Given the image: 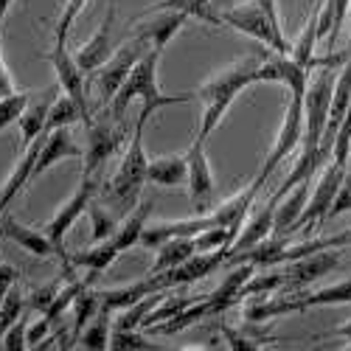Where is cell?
Returning <instances> with one entry per match:
<instances>
[{
    "label": "cell",
    "instance_id": "52",
    "mask_svg": "<svg viewBox=\"0 0 351 351\" xmlns=\"http://www.w3.org/2000/svg\"><path fill=\"white\" fill-rule=\"evenodd\" d=\"M14 3V0H0V20H3V14L9 12V6Z\"/></svg>",
    "mask_w": 351,
    "mask_h": 351
},
{
    "label": "cell",
    "instance_id": "35",
    "mask_svg": "<svg viewBox=\"0 0 351 351\" xmlns=\"http://www.w3.org/2000/svg\"><path fill=\"white\" fill-rule=\"evenodd\" d=\"M301 301H304V309L351 304V278H346V281H340V284H332V287H326V289L306 292V295H301Z\"/></svg>",
    "mask_w": 351,
    "mask_h": 351
},
{
    "label": "cell",
    "instance_id": "16",
    "mask_svg": "<svg viewBox=\"0 0 351 351\" xmlns=\"http://www.w3.org/2000/svg\"><path fill=\"white\" fill-rule=\"evenodd\" d=\"M56 93H60V87H45V90L28 96V104H25L23 112H20V138H23V149H25L28 143H34L40 135H45L48 112H51V104H53Z\"/></svg>",
    "mask_w": 351,
    "mask_h": 351
},
{
    "label": "cell",
    "instance_id": "25",
    "mask_svg": "<svg viewBox=\"0 0 351 351\" xmlns=\"http://www.w3.org/2000/svg\"><path fill=\"white\" fill-rule=\"evenodd\" d=\"M158 12H183L186 17H194V20L206 23V25H225L214 0H155L141 17H149V14H158Z\"/></svg>",
    "mask_w": 351,
    "mask_h": 351
},
{
    "label": "cell",
    "instance_id": "10",
    "mask_svg": "<svg viewBox=\"0 0 351 351\" xmlns=\"http://www.w3.org/2000/svg\"><path fill=\"white\" fill-rule=\"evenodd\" d=\"M189 160V197H191V208L194 214H211L214 208V197H217V183H214V171L206 155V141L194 138V143L186 152Z\"/></svg>",
    "mask_w": 351,
    "mask_h": 351
},
{
    "label": "cell",
    "instance_id": "20",
    "mask_svg": "<svg viewBox=\"0 0 351 351\" xmlns=\"http://www.w3.org/2000/svg\"><path fill=\"white\" fill-rule=\"evenodd\" d=\"M112 23H115V6L107 9L104 23L96 28V34L87 40L79 51H76V62L82 65L84 73H96L110 56V37H112Z\"/></svg>",
    "mask_w": 351,
    "mask_h": 351
},
{
    "label": "cell",
    "instance_id": "23",
    "mask_svg": "<svg viewBox=\"0 0 351 351\" xmlns=\"http://www.w3.org/2000/svg\"><path fill=\"white\" fill-rule=\"evenodd\" d=\"M186 20L189 17L183 12H158L149 23H143V25L135 28V37H141L149 48L163 51L171 43V37L186 25Z\"/></svg>",
    "mask_w": 351,
    "mask_h": 351
},
{
    "label": "cell",
    "instance_id": "26",
    "mask_svg": "<svg viewBox=\"0 0 351 351\" xmlns=\"http://www.w3.org/2000/svg\"><path fill=\"white\" fill-rule=\"evenodd\" d=\"M152 208H155V199L152 197L149 199H138V206L127 217H121L119 228H115V233H112V242H115V247H119L121 253L130 250V247H135L141 242V233L146 228V219H149Z\"/></svg>",
    "mask_w": 351,
    "mask_h": 351
},
{
    "label": "cell",
    "instance_id": "13",
    "mask_svg": "<svg viewBox=\"0 0 351 351\" xmlns=\"http://www.w3.org/2000/svg\"><path fill=\"white\" fill-rule=\"evenodd\" d=\"M340 253H343V247H326V250H317V253H312V256L287 261L281 292H284V295H287V292H301L306 284H312V281H317L320 276L332 273V270L340 265Z\"/></svg>",
    "mask_w": 351,
    "mask_h": 351
},
{
    "label": "cell",
    "instance_id": "17",
    "mask_svg": "<svg viewBox=\"0 0 351 351\" xmlns=\"http://www.w3.org/2000/svg\"><path fill=\"white\" fill-rule=\"evenodd\" d=\"M0 237H6L12 239L14 245H20L25 253H32L37 258H48V256H56V247L53 242L48 239V233L45 230H37L32 225H23L17 222L12 214H0Z\"/></svg>",
    "mask_w": 351,
    "mask_h": 351
},
{
    "label": "cell",
    "instance_id": "55",
    "mask_svg": "<svg viewBox=\"0 0 351 351\" xmlns=\"http://www.w3.org/2000/svg\"><path fill=\"white\" fill-rule=\"evenodd\" d=\"M346 351H351V343H348V346H346Z\"/></svg>",
    "mask_w": 351,
    "mask_h": 351
},
{
    "label": "cell",
    "instance_id": "2",
    "mask_svg": "<svg viewBox=\"0 0 351 351\" xmlns=\"http://www.w3.org/2000/svg\"><path fill=\"white\" fill-rule=\"evenodd\" d=\"M258 68H261V60H256V56H245V60L217 71L211 79H206L197 87V99L206 104L199 130H197L199 141H208V135L219 127L222 115L230 110V104L237 101V96L245 90V87L258 82Z\"/></svg>",
    "mask_w": 351,
    "mask_h": 351
},
{
    "label": "cell",
    "instance_id": "46",
    "mask_svg": "<svg viewBox=\"0 0 351 351\" xmlns=\"http://www.w3.org/2000/svg\"><path fill=\"white\" fill-rule=\"evenodd\" d=\"M219 332H222V340L228 343V348H233V351H258L261 346H265V343H258V340H250V337H245L239 332H233L230 326H222Z\"/></svg>",
    "mask_w": 351,
    "mask_h": 351
},
{
    "label": "cell",
    "instance_id": "53",
    "mask_svg": "<svg viewBox=\"0 0 351 351\" xmlns=\"http://www.w3.org/2000/svg\"><path fill=\"white\" fill-rule=\"evenodd\" d=\"M346 250H351V228L346 230Z\"/></svg>",
    "mask_w": 351,
    "mask_h": 351
},
{
    "label": "cell",
    "instance_id": "5",
    "mask_svg": "<svg viewBox=\"0 0 351 351\" xmlns=\"http://www.w3.org/2000/svg\"><path fill=\"white\" fill-rule=\"evenodd\" d=\"M96 197H99V180L93 178V174H82L79 189L62 202L60 211H56V214L48 219V225L43 228V230L48 233V239L53 242L56 256H60V261H62V267H73V265H71V256H68V250H65L68 230L76 225V219L87 211V206H90Z\"/></svg>",
    "mask_w": 351,
    "mask_h": 351
},
{
    "label": "cell",
    "instance_id": "9",
    "mask_svg": "<svg viewBox=\"0 0 351 351\" xmlns=\"http://www.w3.org/2000/svg\"><path fill=\"white\" fill-rule=\"evenodd\" d=\"M343 178H346V169H343V166H337L335 160L324 163V171H320L317 183L312 186V194H309V199H306V208H304V214L298 217V222H295V228H292V233L304 230V228H306V230L320 228V222L329 217V208H332L335 194H337Z\"/></svg>",
    "mask_w": 351,
    "mask_h": 351
},
{
    "label": "cell",
    "instance_id": "7",
    "mask_svg": "<svg viewBox=\"0 0 351 351\" xmlns=\"http://www.w3.org/2000/svg\"><path fill=\"white\" fill-rule=\"evenodd\" d=\"M301 141H304V99L289 96L284 121H281V130H278V138H276L273 149H270L267 158H265V166H261V171L256 174V180H253V186H256L258 191H261V186L270 180V174L278 169V163H281L292 149H295Z\"/></svg>",
    "mask_w": 351,
    "mask_h": 351
},
{
    "label": "cell",
    "instance_id": "8",
    "mask_svg": "<svg viewBox=\"0 0 351 351\" xmlns=\"http://www.w3.org/2000/svg\"><path fill=\"white\" fill-rule=\"evenodd\" d=\"M87 130V149H84V174H96L115 152L121 149V143L127 141V127L124 121H115L107 112V119L101 115V121L84 124Z\"/></svg>",
    "mask_w": 351,
    "mask_h": 351
},
{
    "label": "cell",
    "instance_id": "54",
    "mask_svg": "<svg viewBox=\"0 0 351 351\" xmlns=\"http://www.w3.org/2000/svg\"><path fill=\"white\" fill-rule=\"evenodd\" d=\"M346 171H348V174H351V155H348V166H346Z\"/></svg>",
    "mask_w": 351,
    "mask_h": 351
},
{
    "label": "cell",
    "instance_id": "38",
    "mask_svg": "<svg viewBox=\"0 0 351 351\" xmlns=\"http://www.w3.org/2000/svg\"><path fill=\"white\" fill-rule=\"evenodd\" d=\"M87 214H90V222H93V242H104V239H112L115 228H119L121 217L110 211L101 199H93L90 206H87Z\"/></svg>",
    "mask_w": 351,
    "mask_h": 351
},
{
    "label": "cell",
    "instance_id": "31",
    "mask_svg": "<svg viewBox=\"0 0 351 351\" xmlns=\"http://www.w3.org/2000/svg\"><path fill=\"white\" fill-rule=\"evenodd\" d=\"M211 315V298L208 295H199L194 304H189L180 315H174L171 320H163V324H158V326H152L155 332H160V335H178V332H183V329H189L191 324H197V320H202V317H208Z\"/></svg>",
    "mask_w": 351,
    "mask_h": 351
},
{
    "label": "cell",
    "instance_id": "36",
    "mask_svg": "<svg viewBox=\"0 0 351 351\" xmlns=\"http://www.w3.org/2000/svg\"><path fill=\"white\" fill-rule=\"evenodd\" d=\"M237 237H239V230H237V228L211 225V228L199 230L197 237H194V247H197V253H211V250H222V247L230 250V245L237 242Z\"/></svg>",
    "mask_w": 351,
    "mask_h": 351
},
{
    "label": "cell",
    "instance_id": "3",
    "mask_svg": "<svg viewBox=\"0 0 351 351\" xmlns=\"http://www.w3.org/2000/svg\"><path fill=\"white\" fill-rule=\"evenodd\" d=\"M146 169H149V158L143 152V127H135L119 171L104 183V189L99 186V199L119 217H127L141 199V189L146 183Z\"/></svg>",
    "mask_w": 351,
    "mask_h": 351
},
{
    "label": "cell",
    "instance_id": "6",
    "mask_svg": "<svg viewBox=\"0 0 351 351\" xmlns=\"http://www.w3.org/2000/svg\"><path fill=\"white\" fill-rule=\"evenodd\" d=\"M222 14V23L237 28V32L253 37L256 43H261L265 48H273L278 53H289L292 51V43H287L284 32H278V28L267 20V14L258 9L256 0H247V3H230L225 9H219Z\"/></svg>",
    "mask_w": 351,
    "mask_h": 351
},
{
    "label": "cell",
    "instance_id": "1",
    "mask_svg": "<svg viewBox=\"0 0 351 351\" xmlns=\"http://www.w3.org/2000/svg\"><path fill=\"white\" fill-rule=\"evenodd\" d=\"M160 53L158 48H149L141 60L135 62V68L130 71L127 82L119 87V93L112 96V101L107 104V112L112 115L115 121H124V112L127 107L138 99L141 101V112H138V121L135 127H146V121L163 107H171V104H186L191 99H197V93H174V96H166L158 84V62H160Z\"/></svg>",
    "mask_w": 351,
    "mask_h": 351
},
{
    "label": "cell",
    "instance_id": "4",
    "mask_svg": "<svg viewBox=\"0 0 351 351\" xmlns=\"http://www.w3.org/2000/svg\"><path fill=\"white\" fill-rule=\"evenodd\" d=\"M340 68H317V76L309 82L306 96H304V149L301 155L309 160H317L324 166L332 155L320 149L324 141L326 124H329V107H332V93H335V82H337Z\"/></svg>",
    "mask_w": 351,
    "mask_h": 351
},
{
    "label": "cell",
    "instance_id": "44",
    "mask_svg": "<svg viewBox=\"0 0 351 351\" xmlns=\"http://www.w3.org/2000/svg\"><path fill=\"white\" fill-rule=\"evenodd\" d=\"M28 320L20 315L14 324L6 329V335H3V348L6 351H23V348H28Z\"/></svg>",
    "mask_w": 351,
    "mask_h": 351
},
{
    "label": "cell",
    "instance_id": "28",
    "mask_svg": "<svg viewBox=\"0 0 351 351\" xmlns=\"http://www.w3.org/2000/svg\"><path fill=\"white\" fill-rule=\"evenodd\" d=\"M152 284H149V278H141V281H135V284H127V287H112V289H101L99 295H101V309L104 312H121V309H127V306H132L135 301H141V298H146V295H152Z\"/></svg>",
    "mask_w": 351,
    "mask_h": 351
},
{
    "label": "cell",
    "instance_id": "48",
    "mask_svg": "<svg viewBox=\"0 0 351 351\" xmlns=\"http://www.w3.org/2000/svg\"><path fill=\"white\" fill-rule=\"evenodd\" d=\"M17 278H20V270H17V267H12V265H0V301L9 295V289L17 284Z\"/></svg>",
    "mask_w": 351,
    "mask_h": 351
},
{
    "label": "cell",
    "instance_id": "56",
    "mask_svg": "<svg viewBox=\"0 0 351 351\" xmlns=\"http://www.w3.org/2000/svg\"><path fill=\"white\" fill-rule=\"evenodd\" d=\"M214 3H217V6H219V0H214Z\"/></svg>",
    "mask_w": 351,
    "mask_h": 351
},
{
    "label": "cell",
    "instance_id": "21",
    "mask_svg": "<svg viewBox=\"0 0 351 351\" xmlns=\"http://www.w3.org/2000/svg\"><path fill=\"white\" fill-rule=\"evenodd\" d=\"M65 158H82V149L76 146V141H73L68 127H56V130L45 132L43 149H40V158H37V169H34V178L45 174L51 166H56Z\"/></svg>",
    "mask_w": 351,
    "mask_h": 351
},
{
    "label": "cell",
    "instance_id": "41",
    "mask_svg": "<svg viewBox=\"0 0 351 351\" xmlns=\"http://www.w3.org/2000/svg\"><path fill=\"white\" fill-rule=\"evenodd\" d=\"M23 306H25V295H20V292L12 287L9 295L0 301V337L6 335V329L14 324V320L23 315Z\"/></svg>",
    "mask_w": 351,
    "mask_h": 351
},
{
    "label": "cell",
    "instance_id": "40",
    "mask_svg": "<svg viewBox=\"0 0 351 351\" xmlns=\"http://www.w3.org/2000/svg\"><path fill=\"white\" fill-rule=\"evenodd\" d=\"M62 276L60 278H53L51 284H45V287H34L32 289V295L25 298V306H32L34 312H40V315H45L48 312V306L53 304V298L60 295V289H62Z\"/></svg>",
    "mask_w": 351,
    "mask_h": 351
},
{
    "label": "cell",
    "instance_id": "49",
    "mask_svg": "<svg viewBox=\"0 0 351 351\" xmlns=\"http://www.w3.org/2000/svg\"><path fill=\"white\" fill-rule=\"evenodd\" d=\"M14 93V82H12V73L6 68V60H3V45H0V99H6Z\"/></svg>",
    "mask_w": 351,
    "mask_h": 351
},
{
    "label": "cell",
    "instance_id": "51",
    "mask_svg": "<svg viewBox=\"0 0 351 351\" xmlns=\"http://www.w3.org/2000/svg\"><path fill=\"white\" fill-rule=\"evenodd\" d=\"M317 337H340V340L351 343V317L346 320L343 326H337V329H332V332H326V335H317Z\"/></svg>",
    "mask_w": 351,
    "mask_h": 351
},
{
    "label": "cell",
    "instance_id": "34",
    "mask_svg": "<svg viewBox=\"0 0 351 351\" xmlns=\"http://www.w3.org/2000/svg\"><path fill=\"white\" fill-rule=\"evenodd\" d=\"M110 326H112L110 312L99 309L96 317L82 329V335H79V346H82V348H90V351H104V348H110V335H112Z\"/></svg>",
    "mask_w": 351,
    "mask_h": 351
},
{
    "label": "cell",
    "instance_id": "14",
    "mask_svg": "<svg viewBox=\"0 0 351 351\" xmlns=\"http://www.w3.org/2000/svg\"><path fill=\"white\" fill-rule=\"evenodd\" d=\"M45 60L53 65L56 71V79H60V87L79 101L82 112H84V124H90V107H87V96H84V71L82 65L76 62V53L68 51V45H53L48 53H45Z\"/></svg>",
    "mask_w": 351,
    "mask_h": 351
},
{
    "label": "cell",
    "instance_id": "43",
    "mask_svg": "<svg viewBox=\"0 0 351 351\" xmlns=\"http://www.w3.org/2000/svg\"><path fill=\"white\" fill-rule=\"evenodd\" d=\"M110 348L112 351H135V348H152V343L143 335H138V329H112Z\"/></svg>",
    "mask_w": 351,
    "mask_h": 351
},
{
    "label": "cell",
    "instance_id": "33",
    "mask_svg": "<svg viewBox=\"0 0 351 351\" xmlns=\"http://www.w3.org/2000/svg\"><path fill=\"white\" fill-rule=\"evenodd\" d=\"M199 298V295H197ZM197 298H191V295H186V292H180V295H166V292H163V295H160V301L149 309V315H146L143 317V326L141 329H152V326H158V324H163V320H171L174 315H180L189 304H194Z\"/></svg>",
    "mask_w": 351,
    "mask_h": 351
},
{
    "label": "cell",
    "instance_id": "47",
    "mask_svg": "<svg viewBox=\"0 0 351 351\" xmlns=\"http://www.w3.org/2000/svg\"><path fill=\"white\" fill-rule=\"evenodd\" d=\"M51 329H53V326H51V320H48L45 315H43V320H37L34 326H28V337H25V340H28V348H37V346L48 337Z\"/></svg>",
    "mask_w": 351,
    "mask_h": 351
},
{
    "label": "cell",
    "instance_id": "22",
    "mask_svg": "<svg viewBox=\"0 0 351 351\" xmlns=\"http://www.w3.org/2000/svg\"><path fill=\"white\" fill-rule=\"evenodd\" d=\"M312 194V180H301L292 191L284 194V202L278 199L276 206V219H273V237H287L295 228L298 217L304 214L306 208V199Z\"/></svg>",
    "mask_w": 351,
    "mask_h": 351
},
{
    "label": "cell",
    "instance_id": "39",
    "mask_svg": "<svg viewBox=\"0 0 351 351\" xmlns=\"http://www.w3.org/2000/svg\"><path fill=\"white\" fill-rule=\"evenodd\" d=\"M90 3V0H65V6L60 12V20H56V45H68V34L73 23L79 20V14L84 12V6Z\"/></svg>",
    "mask_w": 351,
    "mask_h": 351
},
{
    "label": "cell",
    "instance_id": "12",
    "mask_svg": "<svg viewBox=\"0 0 351 351\" xmlns=\"http://www.w3.org/2000/svg\"><path fill=\"white\" fill-rule=\"evenodd\" d=\"M228 247L222 250H211V253H194L191 258H186L183 265L171 267V270H163L158 276H146L152 284L155 292L160 289H171V287H186V284H194V281H202L206 276H211L219 265H225L228 261Z\"/></svg>",
    "mask_w": 351,
    "mask_h": 351
},
{
    "label": "cell",
    "instance_id": "37",
    "mask_svg": "<svg viewBox=\"0 0 351 351\" xmlns=\"http://www.w3.org/2000/svg\"><path fill=\"white\" fill-rule=\"evenodd\" d=\"M79 119H82V124H84V112H82L79 101L71 99L68 93H65V96H56L53 104H51V112H48V127H45V132H51V130H56V127H71V124L79 121Z\"/></svg>",
    "mask_w": 351,
    "mask_h": 351
},
{
    "label": "cell",
    "instance_id": "29",
    "mask_svg": "<svg viewBox=\"0 0 351 351\" xmlns=\"http://www.w3.org/2000/svg\"><path fill=\"white\" fill-rule=\"evenodd\" d=\"M155 253H158V256H155V265L149 267V273H146V276H158V273H163V270H171V267L183 265L186 258H191V256L197 253L194 237H174V239L163 242Z\"/></svg>",
    "mask_w": 351,
    "mask_h": 351
},
{
    "label": "cell",
    "instance_id": "11",
    "mask_svg": "<svg viewBox=\"0 0 351 351\" xmlns=\"http://www.w3.org/2000/svg\"><path fill=\"white\" fill-rule=\"evenodd\" d=\"M149 51V45H146L141 37L132 34L130 43H124L119 51H115L110 60L96 71V84H99V93H101V104H110L112 96L119 93V87L127 82L130 71L135 68V62L141 60V56Z\"/></svg>",
    "mask_w": 351,
    "mask_h": 351
},
{
    "label": "cell",
    "instance_id": "18",
    "mask_svg": "<svg viewBox=\"0 0 351 351\" xmlns=\"http://www.w3.org/2000/svg\"><path fill=\"white\" fill-rule=\"evenodd\" d=\"M278 194H273L265 206L256 208L250 214V219H245L242 225V233L237 237V242L230 245V253H242V250H250L253 245H258L261 239H267L273 233V219H276V206H278Z\"/></svg>",
    "mask_w": 351,
    "mask_h": 351
},
{
    "label": "cell",
    "instance_id": "50",
    "mask_svg": "<svg viewBox=\"0 0 351 351\" xmlns=\"http://www.w3.org/2000/svg\"><path fill=\"white\" fill-rule=\"evenodd\" d=\"M256 3H258V9L261 12H265L267 14V20L278 28V32H284V28H281V12H278V0H256Z\"/></svg>",
    "mask_w": 351,
    "mask_h": 351
},
{
    "label": "cell",
    "instance_id": "45",
    "mask_svg": "<svg viewBox=\"0 0 351 351\" xmlns=\"http://www.w3.org/2000/svg\"><path fill=\"white\" fill-rule=\"evenodd\" d=\"M346 211H351V174L348 171H346V178H343V183H340V189L335 194V202H332L326 219H335V217H340Z\"/></svg>",
    "mask_w": 351,
    "mask_h": 351
},
{
    "label": "cell",
    "instance_id": "15",
    "mask_svg": "<svg viewBox=\"0 0 351 351\" xmlns=\"http://www.w3.org/2000/svg\"><path fill=\"white\" fill-rule=\"evenodd\" d=\"M211 228V219L208 214H194V217H186V219H163V222H152V225H146L143 233H141V242L143 247H149V250H158L163 242L174 239V237H197L199 230H206Z\"/></svg>",
    "mask_w": 351,
    "mask_h": 351
},
{
    "label": "cell",
    "instance_id": "24",
    "mask_svg": "<svg viewBox=\"0 0 351 351\" xmlns=\"http://www.w3.org/2000/svg\"><path fill=\"white\" fill-rule=\"evenodd\" d=\"M256 273V265H250V261H239V265H233V270L222 278V284L211 292V315L217 312H225L228 306L239 304V295H242V287L247 284V278Z\"/></svg>",
    "mask_w": 351,
    "mask_h": 351
},
{
    "label": "cell",
    "instance_id": "30",
    "mask_svg": "<svg viewBox=\"0 0 351 351\" xmlns=\"http://www.w3.org/2000/svg\"><path fill=\"white\" fill-rule=\"evenodd\" d=\"M119 256H121V250L115 247V242L112 239H104V242H93L90 247L73 253L71 256V265L73 267H84V270H90V273H104Z\"/></svg>",
    "mask_w": 351,
    "mask_h": 351
},
{
    "label": "cell",
    "instance_id": "57",
    "mask_svg": "<svg viewBox=\"0 0 351 351\" xmlns=\"http://www.w3.org/2000/svg\"><path fill=\"white\" fill-rule=\"evenodd\" d=\"M0 214H3V208H0Z\"/></svg>",
    "mask_w": 351,
    "mask_h": 351
},
{
    "label": "cell",
    "instance_id": "42",
    "mask_svg": "<svg viewBox=\"0 0 351 351\" xmlns=\"http://www.w3.org/2000/svg\"><path fill=\"white\" fill-rule=\"evenodd\" d=\"M28 96H32V93H20V90H14L12 96L0 99V132H3L9 124L20 121V112H23V107L28 104Z\"/></svg>",
    "mask_w": 351,
    "mask_h": 351
},
{
    "label": "cell",
    "instance_id": "32",
    "mask_svg": "<svg viewBox=\"0 0 351 351\" xmlns=\"http://www.w3.org/2000/svg\"><path fill=\"white\" fill-rule=\"evenodd\" d=\"M99 309H101V295H99V292H93L90 287H84L76 295V301H73V320H71L73 335H71V343H79L82 329L96 317Z\"/></svg>",
    "mask_w": 351,
    "mask_h": 351
},
{
    "label": "cell",
    "instance_id": "27",
    "mask_svg": "<svg viewBox=\"0 0 351 351\" xmlns=\"http://www.w3.org/2000/svg\"><path fill=\"white\" fill-rule=\"evenodd\" d=\"M146 180L155 183V186H163V189L183 186L189 180V160H186V155H163V158L149 160Z\"/></svg>",
    "mask_w": 351,
    "mask_h": 351
},
{
    "label": "cell",
    "instance_id": "19",
    "mask_svg": "<svg viewBox=\"0 0 351 351\" xmlns=\"http://www.w3.org/2000/svg\"><path fill=\"white\" fill-rule=\"evenodd\" d=\"M43 141H45V135H40L34 143L25 146L23 158L14 163L9 180L3 183V189H0V208H3V211L14 202V197L28 186V180L34 178V169H37V158H40V149H43Z\"/></svg>",
    "mask_w": 351,
    "mask_h": 351
}]
</instances>
